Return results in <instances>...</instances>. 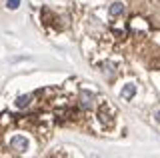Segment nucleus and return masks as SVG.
Listing matches in <instances>:
<instances>
[{
  "label": "nucleus",
  "mask_w": 160,
  "mask_h": 158,
  "mask_svg": "<svg viewBox=\"0 0 160 158\" xmlns=\"http://www.w3.org/2000/svg\"><path fill=\"white\" fill-rule=\"evenodd\" d=\"M124 10H126V6H124L122 2H114V4H110V8H108L110 16H120V14H124Z\"/></svg>",
  "instance_id": "nucleus-3"
},
{
  "label": "nucleus",
  "mask_w": 160,
  "mask_h": 158,
  "mask_svg": "<svg viewBox=\"0 0 160 158\" xmlns=\"http://www.w3.org/2000/svg\"><path fill=\"white\" fill-rule=\"evenodd\" d=\"M30 100H32V94L20 96L18 100H16V106H18V108H24V106H28V104H30Z\"/></svg>",
  "instance_id": "nucleus-6"
},
{
  "label": "nucleus",
  "mask_w": 160,
  "mask_h": 158,
  "mask_svg": "<svg viewBox=\"0 0 160 158\" xmlns=\"http://www.w3.org/2000/svg\"><path fill=\"white\" fill-rule=\"evenodd\" d=\"M152 116H154V120H158V122H160V108H156V110L152 112Z\"/></svg>",
  "instance_id": "nucleus-8"
},
{
  "label": "nucleus",
  "mask_w": 160,
  "mask_h": 158,
  "mask_svg": "<svg viewBox=\"0 0 160 158\" xmlns=\"http://www.w3.org/2000/svg\"><path fill=\"white\" fill-rule=\"evenodd\" d=\"M10 148H12L14 152H18V154H20V152H24V150L28 148V140H26L24 136H14L12 140H10Z\"/></svg>",
  "instance_id": "nucleus-2"
},
{
  "label": "nucleus",
  "mask_w": 160,
  "mask_h": 158,
  "mask_svg": "<svg viewBox=\"0 0 160 158\" xmlns=\"http://www.w3.org/2000/svg\"><path fill=\"white\" fill-rule=\"evenodd\" d=\"M102 72L106 74V76L112 78L114 74H116V64H114V62H106V64H102Z\"/></svg>",
  "instance_id": "nucleus-5"
},
{
  "label": "nucleus",
  "mask_w": 160,
  "mask_h": 158,
  "mask_svg": "<svg viewBox=\"0 0 160 158\" xmlns=\"http://www.w3.org/2000/svg\"><path fill=\"white\" fill-rule=\"evenodd\" d=\"M6 6L10 8V10H16V8L20 6V0H8V2H6Z\"/></svg>",
  "instance_id": "nucleus-7"
},
{
  "label": "nucleus",
  "mask_w": 160,
  "mask_h": 158,
  "mask_svg": "<svg viewBox=\"0 0 160 158\" xmlns=\"http://www.w3.org/2000/svg\"><path fill=\"white\" fill-rule=\"evenodd\" d=\"M78 106L82 110H90L94 106V94H90L88 90H80V96H78Z\"/></svg>",
  "instance_id": "nucleus-1"
},
{
  "label": "nucleus",
  "mask_w": 160,
  "mask_h": 158,
  "mask_svg": "<svg viewBox=\"0 0 160 158\" xmlns=\"http://www.w3.org/2000/svg\"><path fill=\"white\" fill-rule=\"evenodd\" d=\"M120 94H122L124 100H132L134 94H136V86H134V84H126V86L122 88V92H120Z\"/></svg>",
  "instance_id": "nucleus-4"
}]
</instances>
